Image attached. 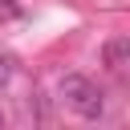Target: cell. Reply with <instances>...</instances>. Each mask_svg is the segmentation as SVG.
I'll return each mask as SVG.
<instances>
[{
	"label": "cell",
	"instance_id": "obj_1",
	"mask_svg": "<svg viewBox=\"0 0 130 130\" xmlns=\"http://www.w3.org/2000/svg\"><path fill=\"white\" fill-rule=\"evenodd\" d=\"M61 98H65V106L73 110V114H81V118H102V110H106V102H102V89L89 81V77H81V73H65L61 77Z\"/></svg>",
	"mask_w": 130,
	"mask_h": 130
},
{
	"label": "cell",
	"instance_id": "obj_2",
	"mask_svg": "<svg viewBox=\"0 0 130 130\" xmlns=\"http://www.w3.org/2000/svg\"><path fill=\"white\" fill-rule=\"evenodd\" d=\"M126 53H130V41H126V37H114V41L106 45V65H110L114 73H122V69H126Z\"/></svg>",
	"mask_w": 130,
	"mask_h": 130
},
{
	"label": "cell",
	"instance_id": "obj_3",
	"mask_svg": "<svg viewBox=\"0 0 130 130\" xmlns=\"http://www.w3.org/2000/svg\"><path fill=\"white\" fill-rule=\"evenodd\" d=\"M4 77H8V61L0 57V81H4Z\"/></svg>",
	"mask_w": 130,
	"mask_h": 130
},
{
	"label": "cell",
	"instance_id": "obj_4",
	"mask_svg": "<svg viewBox=\"0 0 130 130\" xmlns=\"http://www.w3.org/2000/svg\"><path fill=\"white\" fill-rule=\"evenodd\" d=\"M0 126H4V114H0Z\"/></svg>",
	"mask_w": 130,
	"mask_h": 130
}]
</instances>
